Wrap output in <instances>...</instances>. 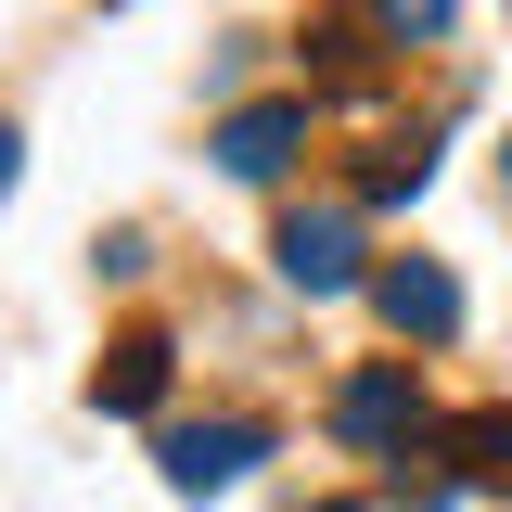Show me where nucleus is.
I'll return each instance as SVG.
<instances>
[{
	"label": "nucleus",
	"instance_id": "nucleus-1",
	"mask_svg": "<svg viewBox=\"0 0 512 512\" xmlns=\"http://www.w3.org/2000/svg\"><path fill=\"white\" fill-rule=\"evenodd\" d=\"M333 436L346 448H397L410 461V436H423V384H410V359H372V372H346V397H333Z\"/></svg>",
	"mask_w": 512,
	"mask_h": 512
},
{
	"label": "nucleus",
	"instance_id": "nucleus-2",
	"mask_svg": "<svg viewBox=\"0 0 512 512\" xmlns=\"http://www.w3.org/2000/svg\"><path fill=\"white\" fill-rule=\"evenodd\" d=\"M154 461H167V487H180V500H218V487H244L256 461H269V423H180Z\"/></svg>",
	"mask_w": 512,
	"mask_h": 512
},
{
	"label": "nucleus",
	"instance_id": "nucleus-3",
	"mask_svg": "<svg viewBox=\"0 0 512 512\" xmlns=\"http://www.w3.org/2000/svg\"><path fill=\"white\" fill-rule=\"evenodd\" d=\"M269 256H282L295 295H346V282H359V218H346V205H295Z\"/></svg>",
	"mask_w": 512,
	"mask_h": 512
},
{
	"label": "nucleus",
	"instance_id": "nucleus-4",
	"mask_svg": "<svg viewBox=\"0 0 512 512\" xmlns=\"http://www.w3.org/2000/svg\"><path fill=\"white\" fill-rule=\"evenodd\" d=\"M295 141H308V90H282V103H231V116H218V167H231V180H282Z\"/></svg>",
	"mask_w": 512,
	"mask_h": 512
},
{
	"label": "nucleus",
	"instance_id": "nucleus-5",
	"mask_svg": "<svg viewBox=\"0 0 512 512\" xmlns=\"http://www.w3.org/2000/svg\"><path fill=\"white\" fill-rule=\"evenodd\" d=\"M372 308L397 320V333H423V346H436V333H461V282H448L436 256H397V269H372Z\"/></svg>",
	"mask_w": 512,
	"mask_h": 512
},
{
	"label": "nucleus",
	"instance_id": "nucleus-6",
	"mask_svg": "<svg viewBox=\"0 0 512 512\" xmlns=\"http://www.w3.org/2000/svg\"><path fill=\"white\" fill-rule=\"evenodd\" d=\"M167 359H180V346H167V333L141 320V333H116V346H103V372H90V397H103V410H128V423H141V410L167 397Z\"/></svg>",
	"mask_w": 512,
	"mask_h": 512
},
{
	"label": "nucleus",
	"instance_id": "nucleus-7",
	"mask_svg": "<svg viewBox=\"0 0 512 512\" xmlns=\"http://www.w3.org/2000/svg\"><path fill=\"white\" fill-rule=\"evenodd\" d=\"M436 448L461 461V487H500V500H512V410H500V397H487V410H461Z\"/></svg>",
	"mask_w": 512,
	"mask_h": 512
},
{
	"label": "nucleus",
	"instance_id": "nucleus-8",
	"mask_svg": "<svg viewBox=\"0 0 512 512\" xmlns=\"http://www.w3.org/2000/svg\"><path fill=\"white\" fill-rule=\"evenodd\" d=\"M320 77H333V90H372V26H359V13H320Z\"/></svg>",
	"mask_w": 512,
	"mask_h": 512
},
{
	"label": "nucleus",
	"instance_id": "nucleus-9",
	"mask_svg": "<svg viewBox=\"0 0 512 512\" xmlns=\"http://www.w3.org/2000/svg\"><path fill=\"white\" fill-rule=\"evenodd\" d=\"M461 0H372V26H397V39H436Z\"/></svg>",
	"mask_w": 512,
	"mask_h": 512
},
{
	"label": "nucleus",
	"instance_id": "nucleus-10",
	"mask_svg": "<svg viewBox=\"0 0 512 512\" xmlns=\"http://www.w3.org/2000/svg\"><path fill=\"white\" fill-rule=\"evenodd\" d=\"M423 167H436V154H372V180H359V192H372V205H397V192H423Z\"/></svg>",
	"mask_w": 512,
	"mask_h": 512
},
{
	"label": "nucleus",
	"instance_id": "nucleus-11",
	"mask_svg": "<svg viewBox=\"0 0 512 512\" xmlns=\"http://www.w3.org/2000/svg\"><path fill=\"white\" fill-rule=\"evenodd\" d=\"M13 167H26V141H13V116H0V192H13Z\"/></svg>",
	"mask_w": 512,
	"mask_h": 512
},
{
	"label": "nucleus",
	"instance_id": "nucleus-12",
	"mask_svg": "<svg viewBox=\"0 0 512 512\" xmlns=\"http://www.w3.org/2000/svg\"><path fill=\"white\" fill-rule=\"evenodd\" d=\"M320 512H359V500H320Z\"/></svg>",
	"mask_w": 512,
	"mask_h": 512
},
{
	"label": "nucleus",
	"instance_id": "nucleus-13",
	"mask_svg": "<svg viewBox=\"0 0 512 512\" xmlns=\"http://www.w3.org/2000/svg\"><path fill=\"white\" fill-rule=\"evenodd\" d=\"M500 167H512V154H500Z\"/></svg>",
	"mask_w": 512,
	"mask_h": 512
}]
</instances>
